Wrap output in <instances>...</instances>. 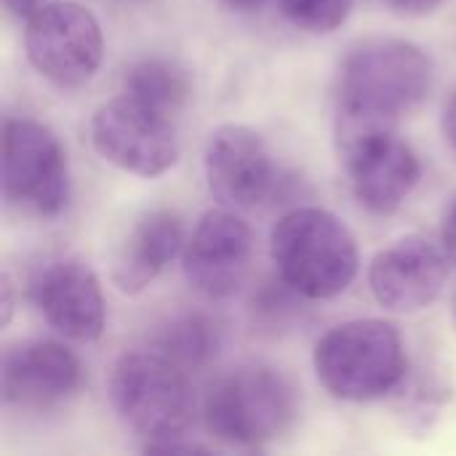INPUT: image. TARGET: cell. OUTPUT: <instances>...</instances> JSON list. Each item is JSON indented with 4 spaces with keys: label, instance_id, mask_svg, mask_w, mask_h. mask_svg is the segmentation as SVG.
Masks as SVG:
<instances>
[{
    "label": "cell",
    "instance_id": "obj_6",
    "mask_svg": "<svg viewBox=\"0 0 456 456\" xmlns=\"http://www.w3.org/2000/svg\"><path fill=\"white\" fill-rule=\"evenodd\" d=\"M3 198L27 216H56L69 200V163L61 142L37 120L3 126Z\"/></svg>",
    "mask_w": 456,
    "mask_h": 456
},
{
    "label": "cell",
    "instance_id": "obj_16",
    "mask_svg": "<svg viewBox=\"0 0 456 456\" xmlns=\"http://www.w3.org/2000/svg\"><path fill=\"white\" fill-rule=\"evenodd\" d=\"M190 91L187 69L163 56L142 59L126 75V94L163 115H176L187 104Z\"/></svg>",
    "mask_w": 456,
    "mask_h": 456
},
{
    "label": "cell",
    "instance_id": "obj_20",
    "mask_svg": "<svg viewBox=\"0 0 456 456\" xmlns=\"http://www.w3.org/2000/svg\"><path fill=\"white\" fill-rule=\"evenodd\" d=\"M444 0H385V5L401 16H428L433 13Z\"/></svg>",
    "mask_w": 456,
    "mask_h": 456
},
{
    "label": "cell",
    "instance_id": "obj_9",
    "mask_svg": "<svg viewBox=\"0 0 456 456\" xmlns=\"http://www.w3.org/2000/svg\"><path fill=\"white\" fill-rule=\"evenodd\" d=\"M355 200L371 214H393L422 176L419 158L398 136V128L377 131L337 144Z\"/></svg>",
    "mask_w": 456,
    "mask_h": 456
},
{
    "label": "cell",
    "instance_id": "obj_24",
    "mask_svg": "<svg viewBox=\"0 0 456 456\" xmlns=\"http://www.w3.org/2000/svg\"><path fill=\"white\" fill-rule=\"evenodd\" d=\"M11 313H13V297H11V281H8V275H5V278H3V326H8Z\"/></svg>",
    "mask_w": 456,
    "mask_h": 456
},
{
    "label": "cell",
    "instance_id": "obj_12",
    "mask_svg": "<svg viewBox=\"0 0 456 456\" xmlns=\"http://www.w3.org/2000/svg\"><path fill=\"white\" fill-rule=\"evenodd\" d=\"M29 297L45 323L75 342H94L107 323V305L96 273L77 256L43 262L32 281Z\"/></svg>",
    "mask_w": 456,
    "mask_h": 456
},
{
    "label": "cell",
    "instance_id": "obj_13",
    "mask_svg": "<svg viewBox=\"0 0 456 456\" xmlns=\"http://www.w3.org/2000/svg\"><path fill=\"white\" fill-rule=\"evenodd\" d=\"M83 387V366L72 350L51 339H29L3 353L0 393L5 406L51 411Z\"/></svg>",
    "mask_w": 456,
    "mask_h": 456
},
{
    "label": "cell",
    "instance_id": "obj_5",
    "mask_svg": "<svg viewBox=\"0 0 456 456\" xmlns=\"http://www.w3.org/2000/svg\"><path fill=\"white\" fill-rule=\"evenodd\" d=\"M430 88L433 61L419 45L377 37L355 45L345 56L337 104L398 120L403 112L414 110Z\"/></svg>",
    "mask_w": 456,
    "mask_h": 456
},
{
    "label": "cell",
    "instance_id": "obj_19",
    "mask_svg": "<svg viewBox=\"0 0 456 456\" xmlns=\"http://www.w3.org/2000/svg\"><path fill=\"white\" fill-rule=\"evenodd\" d=\"M281 13L302 32L329 35L345 24L355 0H275Z\"/></svg>",
    "mask_w": 456,
    "mask_h": 456
},
{
    "label": "cell",
    "instance_id": "obj_1",
    "mask_svg": "<svg viewBox=\"0 0 456 456\" xmlns=\"http://www.w3.org/2000/svg\"><path fill=\"white\" fill-rule=\"evenodd\" d=\"M318 382L339 401L371 403L395 393L409 371L401 331L379 318L334 326L313 353Z\"/></svg>",
    "mask_w": 456,
    "mask_h": 456
},
{
    "label": "cell",
    "instance_id": "obj_14",
    "mask_svg": "<svg viewBox=\"0 0 456 456\" xmlns=\"http://www.w3.org/2000/svg\"><path fill=\"white\" fill-rule=\"evenodd\" d=\"M449 254L425 235H406L379 251L369 270L374 299L390 313H419L430 307L446 286Z\"/></svg>",
    "mask_w": 456,
    "mask_h": 456
},
{
    "label": "cell",
    "instance_id": "obj_26",
    "mask_svg": "<svg viewBox=\"0 0 456 456\" xmlns=\"http://www.w3.org/2000/svg\"><path fill=\"white\" fill-rule=\"evenodd\" d=\"M452 321H454V331H456V291H454V297H452Z\"/></svg>",
    "mask_w": 456,
    "mask_h": 456
},
{
    "label": "cell",
    "instance_id": "obj_25",
    "mask_svg": "<svg viewBox=\"0 0 456 456\" xmlns=\"http://www.w3.org/2000/svg\"><path fill=\"white\" fill-rule=\"evenodd\" d=\"M224 5H230L232 11H240V13H251V11H259L265 0H222Z\"/></svg>",
    "mask_w": 456,
    "mask_h": 456
},
{
    "label": "cell",
    "instance_id": "obj_11",
    "mask_svg": "<svg viewBox=\"0 0 456 456\" xmlns=\"http://www.w3.org/2000/svg\"><path fill=\"white\" fill-rule=\"evenodd\" d=\"M206 179L211 195L232 211H248L275 195L281 174L262 136L238 123L219 126L206 144Z\"/></svg>",
    "mask_w": 456,
    "mask_h": 456
},
{
    "label": "cell",
    "instance_id": "obj_15",
    "mask_svg": "<svg viewBox=\"0 0 456 456\" xmlns=\"http://www.w3.org/2000/svg\"><path fill=\"white\" fill-rule=\"evenodd\" d=\"M184 224L174 211L142 214L112 256V283L123 294H142L184 251Z\"/></svg>",
    "mask_w": 456,
    "mask_h": 456
},
{
    "label": "cell",
    "instance_id": "obj_10",
    "mask_svg": "<svg viewBox=\"0 0 456 456\" xmlns=\"http://www.w3.org/2000/svg\"><path fill=\"white\" fill-rule=\"evenodd\" d=\"M251 227L232 208L206 211L182 251L184 278L211 299H227L240 291L251 273Z\"/></svg>",
    "mask_w": 456,
    "mask_h": 456
},
{
    "label": "cell",
    "instance_id": "obj_17",
    "mask_svg": "<svg viewBox=\"0 0 456 456\" xmlns=\"http://www.w3.org/2000/svg\"><path fill=\"white\" fill-rule=\"evenodd\" d=\"M219 347V331L211 318L200 313H184L171 318L155 337L152 350L182 366L184 371L203 369Z\"/></svg>",
    "mask_w": 456,
    "mask_h": 456
},
{
    "label": "cell",
    "instance_id": "obj_2",
    "mask_svg": "<svg viewBox=\"0 0 456 456\" xmlns=\"http://www.w3.org/2000/svg\"><path fill=\"white\" fill-rule=\"evenodd\" d=\"M278 273L305 299H334L358 275V243L350 227L331 211L302 206L281 216L270 235Z\"/></svg>",
    "mask_w": 456,
    "mask_h": 456
},
{
    "label": "cell",
    "instance_id": "obj_22",
    "mask_svg": "<svg viewBox=\"0 0 456 456\" xmlns=\"http://www.w3.org/2000/svg\"><path fill=\"white\" fill-rule=\"evenodd\" d=\"M5 11L13 16V19H29L37 8H40V0H3Z\"/></svg>",
    "mask_w": 456,
    "mask_h": 456
},
{
    "label": "cell",
    "instance_id": "obj_4",
    "mask_svg": "<svg viewBox=\"0 0 456 456\" xmlns=\"http://www.w3.org/2000/svg\"><path fill=\"white\" fill-rule=\"evenodd\" d=\"M110 403L120 422L152 444L184 438L195 419V390L190 371L158 350L126 353L110 371Z\"/></svg>",
    "mask_w": 456,
    "mask_h": 456
},
{
    "label": "cell",
    "instance_id": "obj_7",
    "mask_svg": "<svg viewBox=\"0 0 456 456\" xmlns=\"http://www.w3.org/2000/svg\"><path fill=\"white\" fill-rule=\"evenodd\" d=\"M24 48L29 64L61 88L88 83L104 56V37L96 16L72 0L40 3L24 21Z\"/></svg>",
    "mask_w": 456,
    "mask_h": 456
},
{
    "label": "cell",
    "instance_id": "obj_23",
    "mask_svg": "<svg viewBox=\"0 0 456 456\" xmlns=\"http://www.w3.org/2000/svg\"><path fill=\"white\" fill-rule=\"evenodd\" d=\"M444 136H446V142L456 150V94L446 102V107H444Z\"/></svg>",
    "mask_w": 456,
    "mask_h": 456
},
{
    "label": "cell",
    "instance_id": "obj_21",
    "mask_svg": "<svg viewBox=\"0 0 456 456\" xmlns=\"http://www.w3.org/2000/svg\"><path fill=\"white\" fill-rule=\"evenodd\" d=\"M441 246L449 254V262L456 265V198L444 214V227H441Z\"/></svg>",
    "mask_w": 456,
    "mask_h": 456
},
{
    "label": "cell",
    "instance_id": "obj_3",
    "mask_svg": "<svg viewBox=\"0 0 456 456\" xmlns=\"http://www.w3.org/2000/svg\"><path fill=\"white\" fill-rule=\"evenodd\" d=\"M297 419V390L286 374L262 363H243L219 374L203 398L206 430L238 449L278 441Z\"/></svg>",
    "mask_w": 456,
    "mask_h": 456
},
{
    "label": "cell",
    "instance_id": "obj_8",
    "mask_svg": "<svg viewBox=\"0 0 456 456\" xmlns=\"http://www.w3.org/2000/svg\"><path fill=\"white\" fill-rule=\"evenodd\" d=\"M91 142L102 160L136 176H160L179 158L171 115H163L128 94L110 99L94 112Z\"/></svg>",
    "mask_w": 456,
    "mask_h": 456
},
{
    "label": "cell",
    "instance_id": "obj_18",
    "mask_svg": "<svg viewBox=\"0 0 456 456\" xmlns=\"http://www.w3.org/2000/svg\"><path fill=\"white\" fill-rule=\"evenodd\" d=\"M299 291L278 273L275 278L262 281L248 302V321L251 329L262 337H278L283 331H289L299 315H302V305H299Z\"/></svg>",
    "mask_w": 456,
    "mask_h": 456
}]
</instances>
